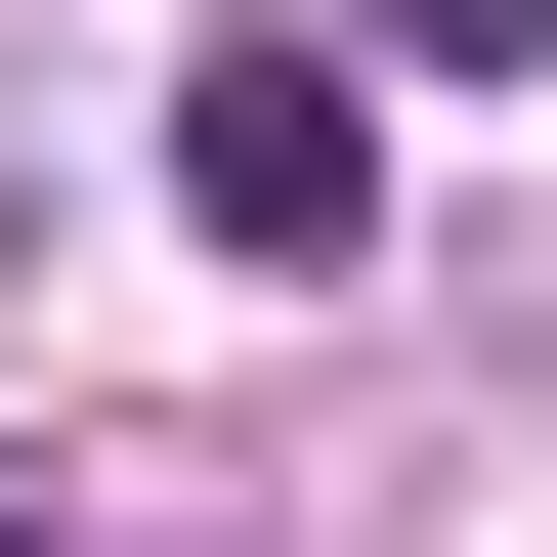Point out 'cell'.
Segmentation results:
<instances>
[{
	"label": "cell",
	"instance_id": "cell-1",
	"mask_svg": "<svg viewBox=\"0 0 557 557\" xmlns=\"http://www.w3.org/2000/svg\"><path fill=\"white\" fill-rule=\"evenodd\" d=\"M172 214H214V258H344V214H386V86L344 44H214L172 86Z\"/></svg>",
	"mask_w": 557,
	"mask_h": 557
},
{
	"label": "cell",
	"instance_id": "cell-2",
	"mask_svg": "<svg viewBox=\"0 0 557 557\" xmlns=\"http://www.w3.org/2000/svg\"><path fill=\"white\" fill-rule=\"evenodd\" d=\"M515 44H557V0H386V86H515Z\"/></svg>",
	"mask_w": 557,
	"mask_h": 557
}]
</instances>
